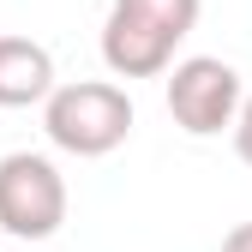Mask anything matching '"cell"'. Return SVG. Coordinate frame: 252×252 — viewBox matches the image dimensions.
Masks as SVG:
<instances>
[{
	"instance_id": "cell-1",
	"label": "cell",
	"mask_w": 252,
	"mask_h": 252,
	"mask_svg": "<svg viewBox=\"0 0 252 252\" xmlns=\"http://www.w3.org/2000/svg\"><path fill=\"white\" fill-rule=\"evenodd\" d=\"M204 0H114L102 24V66L114 78H162L192 36Z\"/></svg>"
},
{
	"instance_id": "cell-2",
	"label": "cell",
	"mask_w": 252,
	"mask_h": 252,
	"mask_svg": "<svg viewBox=\"0 0 252 252\" xmlns=\"http://www.w3.org/2000/svg\"><path fill=\"white\" fill-rule=\"evenodd\" d=\"M42 132L66 150V156H108L132 132V96L108 78H78V84H54L42 102Z\"/></svg>"
},
{
	"instance_id": "cell-3",
	"label": "cell",
	"mask_w": 252,
	"mask_h": 252,
	"mask_svg": "<svg viewBox=\"0 0 252 252\" xmlns=\"http://www.w3.org/2000/svg\"><path fill=\"white\" fill-rule=\"evenodd\" d=\"M60 222H66V180H60V168L36 150L0 156V228L12 240L36 246V240L60 234Z\"/></svg>"
},
{
	"instance_id": "cell-4",
	"label": "cell",
	"mask_w": 252,
	"mask_h": 252,
	"mask_svg": "<svg viewBox=\"0 0 252 252\" xmlns=\"http://www.w3.org/2000/svg\"><path fill=\"white\" fill-rule=\"evenodd\" d=\"M240 96H246L240 72L228 60H216V54L174 60V72H168V114H174L180 132H192V138H216L222 126H234Z\"/></svg>"
},
{
	"instance_id": "cell-5",
	"label": "cell",
	"mask_w": 252,
	"mask_h": 252,
	"mask_svg": "<svg viewBox=\"0 0 252 252\" xmlns=\"http://www.w3.org/2000/svg\"><path fill=\"white\" fill-rule=\"evenodd\" d=\"M54 90V54L30 36H0V108L48 102Z\"/></svg>"
},
{
	"instance_id": "cell-6",
	"label": "cell",
	"mask_w": 252,
	"mask_h": 252,
	"mask_svg": "<svg viewBox=\"0 0 252 252\" xmlns=\"http://www.w3.org/2000/svg\"><path fill=\"white\" fill-rule=\"evenodd\" d=\"M228 132H234V156L252 168V96H240V114H234V126H228Z\"/></svg>"
},
{
	"instance_id": "cell-7",
	"label": "cell",
	"mask_w": 252,
	"mask_h": 252,
	"mask_svg": "<svg viewBox=\"0 0 252 252\" xmlns=\"http://www.w3.org/2000/svg\"><path fill=\"white\" fill-rule=\"evenodd\" d=\"M222 252H252V222H240V228H228V240H222Z\"/></svg>"
}]
</instances>
